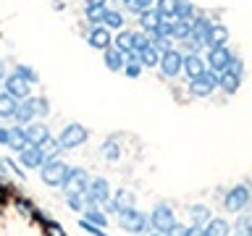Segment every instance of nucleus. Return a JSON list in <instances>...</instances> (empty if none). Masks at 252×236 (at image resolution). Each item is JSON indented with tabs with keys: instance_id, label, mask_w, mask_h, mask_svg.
<instances>
[{
	"instance_id": "obj_35",
	"label": "nucleus",
	"mask_w": 252,
	"mask_h": 236,
	"mask_svg": "<svg viewBox=\"0 0 252 236\" xmlns=\"http://www.w3.org/2000/svg\"><path fill=\"white\" fill-rule=\"evenodd\" d=\"M194 16H197L194 5L189 3V0H179V5H176V19H179V21H192Z\"/></svg>"
},
{
	"instance_id": "obj_13",
	"label": "nucleus",
	"mask_w": 252,
	"mask_h": 236,
	"mask_svg": "<svg viewBox=\"0 0 252 236\" xmlns=\"http://www.w3.org/2000/svg\"><path fill=\"white\" fill-rule=\"evenodd\" d=\"M34 97H27V100H19L16 102V110H13V121L19 126H27L34 121Z\"/></svg>"
},
{
	"instance_id": "obj_11",
	"label": "nucleus",
	"mask_w": 252,
	"mask_h": 236,
	"mask_svg": "<svg viewBox=\"0 0 252 236\" xmlns=\"http://www.w3.org/2000/svg\"><path fill=\"white\" fill-rule=\"evenodd\" d=\"M5 92L11 94V97H16V100H27V97H32V84L27 82L24 76H19L16 71H11V74H5Z\"/></svg>"
},
{
	"instance_id": "obj_28",
	"label": "nucleus",
	"mask_w": 252,
	"mask_h": 236,
	"mask_svg": "<svg viewBox=\"0 0 252 236\" xmlns=\"http://www.w3.org/2000/svg\"><path fill=\"white\" fill-rule=\"evenodd\" d=\"M176 5L179 0H155V11L160 13V19H176Z\"/></svg>"
},
{
	"instance_id": "obj_18",
	"label": "nucleus",
	"mask_w": 252,
	"mask_h": 236,
	"mask_svg": "<svg viewBox=\"0 0 252 236\" xmlns=\"http://www.w3.org/2000/svg\"><path fill=\"white\" fill-rule=\"evenodd\" d=\"M8 147H11V152L19 155L21 149H27L29 147V142H27V131H24V126H11V139H8Z\"/></svg>"
},
{
	"instance_id": "obj_15",
	"label": "nucleus",
	"mask_w": 252,
	"mask_h": 236,
	"mask_svg": "<svg viewBox=\"0 0 252 236\" xmlns=\"http://www.w3.org/2000/svg\"><path fill=\"white\" fill-rule=\"evenodd\" d=\"M181 71H187V76L194 79V76H200V74H205V71H208V63H205L202 55L187 53V55H184V63H181Z\"/></svg>"
},
{
	"instance_id": "obj_20",
	"label": "nucleus",
	"mask_w": 252,
	"mask_h": 236,
	"mask_svg": "<svg viewBox=\"0 0 252 236\" xmlns=\"http://www.w3.org/2000/svg\"><path fill=\"white\" fill-rule=\"evenodd\" d=\"M158 24H160V13H158L155 8H147V11L139 13V27H142V31H145V34H153Z\"/></svg>"
},
{
	"instance_id": "obj_2",
	"label": "nucleus",
	"mask_w": 252,
	"mask_h": 236,
	"mask_svg": "<svg viewBox=\"0 0 252 236\" xmlns=\"http://www.w3.org/2000/svg\"><path fill=\"white\" fill-rule=\"evenodd\" d=\"M118 226H121V231H129V234H137V236L153 228L150 226V218L137 207H126V210L118 212Z\"/></svg>"
},
{
	"instance_id": "obj_27",
	"label": "nucleus",
	"mask_w": 252,
	"mask_h": 236,
	"mask_svg": "<svg viewBox=\"0 0 252 236\" xmlns=\"http://www.w3.org/2000/svg\"><path fill=\"white\" fill-rule=\"evenodd\" d=\"M131 39H134L131 29H118V34L113 37V47L118 53H126V50H131Z\"/></svg>"
},
{
	"instance_id": "obj_6",
	"label": "nucleus",
	"mask_w": 252,
	"mask_h": 236,
	"mask_svg": "<svg viewBox=\"0 0 252 236\" xmlns=\"http://www.w3.org/2000/svg\"><path fill=\"white\" fill-rule=\"evenodd\" d=\"M216 87H218V74H213V71H205V74L189 79V92L194 97H210L216 92Z\"/></svg>"
},
{
	"instance_id": "obj_17",
	"label": "nucleus",
	"mask_w": 252,
	"mask_h": 236,
	"mask_svg": "<svg viewBox=\"0 0 252 236\" xmlns=\"http://www.w3.org/2000/svg\"><path fill=\"white\" fill-rule=\"evenodd\" d=\"M202 234L205 236H231V226H228V220H223V218H210L208 223L202 226Z\"/></svg>"
},
{
	"instance_id": "obj_41",
	"label": "nucleus",
	"mask_w": 252,
	"mask_h": 236,
	"mask_svg": "<svg viewBox=\"0 0 252 236\" xmlns=\"http://www.w3.org/2000/svg\"><path fill=\"white\" fill-rule=\"evenodd\" d=\"M155 5V0H131V3L129 5H126V8H129V11L131 13H142V11H147V8H153Z\"/></svg>"
},
{
	"instance_id": "obj_8",
	"label": "nucleus",
	"mask_w": 252,
	"mask_h": 236,
	"mask_svg": "<svg viewBox=\"0 0 252 236\" xmlns=\"http://www.w3.org/2000/svg\"><path fill=\"white\" fill-rule=\"evenodd\" d=\"M181 63H184V55H181L179 50H165V53H160V60H158V68H160V74L163 76H168V79H173V76H179L181 74Z\"/></svg>"
},
{
	"instance_id": "obj_25",
	"label": "nucleus",
	"mask_w": 252,
	"mask_h": 236,
	"mask_svg": "<svg viewBox=\"0 0 252 236\" xmlns=\"http://www.w3.org/2000/svg\"><path fill=\"white\" fill-rule=\"evenodd\" d=\"M39 152H42L45 160H53V157H58V155H61V142H58V137H47L42 145H39Z\"/></svg>"
},
{
	"instance_id": "obj_34",
	"label": "nucleus",
	"mask_w": 252,
	"mask_h": 236,
	"mask_svg": "<svg viewBox=\"0 0 252 236\" xmlns=\"http://www.w3.org/2000/svg\"><path fill=\"white\" fill-rule=\"evenodd\" d=\"M189 31H192V21H179V19H173V29H171V39H184L189 37Z\"/></svg>"
},
{
	"instance_id": "obj_43",
	"label": "nucleus",
	"mask_w": 252,
	"mask_h": 236,
	"mask_svg": "<svg viewBox=\"0 0 252 236\" xmlns=\"http://www.w3.org/2000/svg\"><path fill=\"white\" fill-rule=\"evenodd\" d=\"M45 236H66V234H63V226L58 220H50V223L45 226Z\"/></svg>"
},
{
	"instance_id": "obj_52",
	"label": "nucleus",
	"mask_w": 252,
	"mask_h": 236,
	"mask_svg": "<svg viewBox=\"0 0 252 236\" xmlns=\"http://www.w3.org/2000/svg\"><path fill=\"white\" fill-rule=\"evenodd\" d=\"M242 236H252V228H250V231H247V234H242Z\"/></svg>"
},
{
	"instance_id": "obj_50",
	"label": "nucleus",
	"mask_w": 252,
	"mask_h": 236,
	"mask_svg": "<svg viewBox=\"0 0 252 236\" xmlns=\"http://www.w3.org/2000/svg\"><path fill=\"white\" fill-rule=\"evenodd\" d=\"M3 84H5V79H3V82H0V92H3V89H5V87H3Z\"/></svg>"
},
{
	"instance_id": "obj_46",
	"label": "nucleus",
	"mask_w": 252,
	"mask_h": 236,
	"mask_svg": "<svg viewBox=\"0 0 252 236\" xmlns=\"http://www.w3.org/2000/svg\"><path fill=\"white\" fill-rule=\"evenodd\" d=\"M8 139H11V126H0V147H8Z\"/></svg>"
},
{
	"instance_id": "obj_21",
	"label": "nucleus",
	"mask_w": 252,
	"mask_h": 236,
	"mask_svg": "<svg viewBox=\"0 0 252 236\" xmlns=\"http://www.w3.org/2000/svg\"><path fill=\"white\" fill-rule=\"evenodd\" d=\"M102 63H105L108 71H121L124 68V53H118L116 47H108V50H102Z\"/></svg>"
},
{
	"instance_id": "obj_16",
	"label": "nucleus",
	"mask_w": 252,
	"mask_h": 236,
	"mask_svg": "<svg viewBox=\"0 0 252 236\" xmlns=\"http://www.w3.org/2000/svg\"><path fill=\"white\" fill-rule=\"evenodd\" d=\"M42 163H45V157H42V152H39V147H27V149H21L19 152V165L21 168H42Z\"/></svg>"
},
{
	"instance_id": "obj_19",
	"label": "nucleus",
	"mask_w": 252,
	"mask_h": 236,
	"mask_svg": "<svg viewBox=\"0 0 252 236\" xmlns=\"http://www.w3.org/2000/svg\"><path fill=\"white\" fill-rule=\"evenodd\" d=\"M228 42V29L223 27V24H213L210 27V31H208V50L210 47H223Z\"/></svg>"
},
{
	"instance_id": "obj_22",
	"label": "nucleus",
	"mask_w": 252,
	"mask_h": 236,
	"mask_svg": "<svg viewBox=\"0 0 252 236\" xmlns=\"http://www.w3.org/2000/svg\"><path fill=\"white\" fill-rule=\"evenodd\" d=\"M110 202H113V207L121 212L126 207H134V194L129 192V189H116L113 197H110Z\"/></svg>"
},
{
	"instance_id": "obj_9",
	"label": "nucleus",
	"mask_w": 252,
	"mask_h": 236,
	"mask_svg": "<svg viewBox=\"0 0 252 236\" xmlns=\"http://www.w3.org/2000/svg\"><path fill=\"white\" fill-rule=\"evenodd\" d=\"M87 45L102 53V50H108V47H113V34H110L108 27H102V24H94V27L87 29Z\"/></svg>"
},
{
	"instance_id": "obj_23",
	"label": "nucleus",
	"mask_w": 252,
	"mask_h": 236,
	"mask_svg": "<svg viewBox=\"0 0 252 236\" xmlns=\"http://www.w3.org/2000/svg\"><path fill=\"white\" fill-rule=\"evenodd\" d=\"M124 13L121 11H116V8H108L105 16H102V27H108V29H124Z\"/></svg>"
},
{
	"instance_id": "obj_37",
	"label": "nucleus",
	"mask_w": 252,
	"mask_h": 236,
	"mask_svg": "<svg viewBox=\"0 0 252 236\" xmlns=\"http://www.w3.org/2000/svg\"><path fill=\"white\" fill-rule=\"evenodd\" d=\"M13 71H16V74H19V76H24V79H27L29 84H37V82H39L37 71L32 68V66H27V63H19V66H16Z\"/></svg>"
},
{
	"instance_id": "obj_29",
	"label": "nucleus",
	"mask_w": 252,
	"mask_h": 236,
	"mask_svg": "<svg viewBox=\"0 0 252 236\" xmlns=\"http://www.w3.org/2000/svg\"><path fill=\"white\" fill-rule=\"evenodd\" d=\"M16 97H11V94H8L5 89L0 92V121H3V118H13V110H16Z\"/></svg>"
},
{
	"instance_id": "obj_1",
	"label": "nucleus",
	"mask_w": 252,
	"mask_h": 236,
	"mask_svg": "<svg viewBox=\"0 0 252 236\" xmlns=\"http://www.w3.org/2000/svg\"><path fill=\"white\" fill-rule=\"evenodd\" d=\"M68 171H71V165L66 160H61V157H53V160H45L42 163V168H39V178H42V184L45 186H61L63 181H66L68 176Z\"/></svg>"
},
{
	"instance_id": "obj_38",
	"label": "nucleus",
	"mask_w": 252,
	"mask_h": 236,
	"mask_svg": "<svg viewBox=\"0 0 252 236\" xmlns=\"http://www.w3.org/2000/svg\"><path fill=\"white\" fill-rule=\"evenodd\" d=\"M147 47H150V37L145 34V31H134V39H131V50L142 53V50H147Z\"/></svg>"
},
{
	"instance_id": "obj_33",
	"label": "nucleus",
	"mask_w": 252,
	"mask_h": 236,
	"mask_svg": "<svg viewBox=\"0 0 252 236\" xmlns=\"http://www.w3.org/2000/svg\"><path fill=\"white\" fill-rule=\"evenodd\" d=\"M158 60H160V53H158L155 47H147V50L139 53V66L142 68H155Z\"/></svg>"
},
{
	"instance_id": "obj_44",
	"label": "nucleus",
	"mask_w": 252,
	"mask_h": 236,
	"mask_svg": "<svg viewBox=\"0 0 252 236\" xmlns=\"http://www.w3.org/2000/svg\"><path fill=\"white\" fill-rule=\"evenodd\" d=\"M226 71H231V74L242 76V71H244V63H242L239 58H231V63H228V68H226Z\"/></svg>"
},
{
	"instance_id": "obj_45",
	"label": "nucleus",
	"mask_w": 252,
	"mask_h": 236,
	"mask_svg": "<svg viewBox=\"0 0 252 236\" xmlns=\"http://www.w3.org/2000/svg\"><path fill=\"white\" fill-rule=\"evenodd\" d=\"M250 228H252V220H250V218H242V220H239V223H236V236H242V234H247V231H250Z\"/></svg>"
},
{
	"instance_id": "obj_7",
	"label": "nucleus",
	"mask_w": 252,
	"mask_h": 236,
	"mask_svg": "<svg viewBox=\"0 0 252 236\" xmlns=\"http://www.w3.org/2000/svg\"><path fill=\"white\" fill-rule=\"evenodd\" d=\"M87 197L92 200V205H97V207H102V205L110 202V197H113V192H110V184L102 176H94L90 178V186H87Z\"/></svg>"
},
{
	"instance_id": "obj_32",
	"label": "nucleus",
	"mask_w": 252,
	"mask_h": 236,
	"mask_svg": "<svg viewBox=\"0 0 252 236\" xmlns=\"http://www.w3.org/2000/svg\"><path fill=\"white\" fill-rule=\"evenodd\" d=\"M189 220H192V226H205L210 220V210L205 205H194V207H189Z\"/></svg>"
},
{
	"instance_id": "obj_40",
	"label": "nucleus",
	"mask_w": 252,
	"mask_h": 236,
	"mask_svg": "<svg viewBox=\"0 0 252 236\" xmlns=\"http://www.w3.org/2000/svg\"><path fill=\"white\" fill-rule=\"evenodd\" d=\"M34 116L37 118H47L50 116V102L45 97H34Z\"/></svg>"
},
{
	"instance_id": "obj_5",
	"label": "nucleus",
	"mask_w": 252,
	"mask_h": 236,
	"mask_svg": "<svg viewBox=\"0 0 252 236\" xmlns=\"http://www.w3.org/2000/svg\"><path fill=\"white\" fill-rule=\"evenodd\" d=\"M90 173H87L84 168H74L71 165V171H68V176H66V181L61 184V189H63V194H84L87 192V186H90Z\"/></svg>"
},
{
	"instance_id": "obj_36",
	"label": "nucleus",
	"mask_w": 252,
	"mask_h": 236,
	"mask_svg": "<svg viewBox=\"0 0 252 236\" xmlns=\"http://www.w3.org/2000/svg\"><path fill=\"white\" fill-rule=\"evenodd\" d=\"M16 210L21 212V215H27V218H32L34 220V212H37V207L34 205H32L27 197H16Z\"/></svg>"
},
{
	"instance_id": "obj_10",
	"label": "nucleus",
	"mask_w": 252,
	"mask_h": 236,
	"mask_svg": "<svg viewBox=\"0 0 252 236\" xmlns=\"http://www.w3.org/2000/svg\"><path fill=\"white\" fill-rule=\"evenodd\" d=\"M231 58H234L231 50L223 45V47H210L205 63H208V71H213V74H223L228 68V63H231Z\"/></svg>"
},
{
	"instance_id": "obj_24",
	"label": "nucleus",
	"mask_w": 252,
	"mask_h": 236,
	"mask_svg": "<svg viewBox=\"0 0 252 236\" xmlns=\"http://www.w3.org/2000/svg\"><path fill=\"white\" fill-rule=\"evenodd\" d=\"M239 79H242V76L231 74V71H223V74H218V87H220L223 92L231 94V92L239 89Z\"/></svg>"
},
{
	"instance_id": "obj_14",
	"label": "nucleus",
	"mask_w": 252,
	"mask_h": 236,
	"mask_svg": "<svg viewBox=\"0 0 252 236\" xmlns=\"http://www.w3.org/2000/svg\"><path fill=\"white\" fill-rule=\"evenodd\" d=\"M24 131H27V142H29L32 147H39L47 137H53L50 129H47L42 121H32V123H27V126H24Z\"/></svg>"
},
{
	"instance_id": "obj_48",
	"label": "nucleus",
	"mask_w": 252,
	"mask_h": 236,
	"mask_svg": "<svg viewBox=\"0 0 252 236\" xmlns=\"http://www.w3.org/2000/svg\"><path fill=\"white\" fill-rule=\"evenodd\" d=\"M5 79V66H3V60H0V82Z\"/></svg>"
},
{
	"instance_id": "obj_30",
	"label": "nucleus",
	"mask_w": 252,
	"mask_h": 236,
	"mask_svg": "<svg viewBox=\"0 0 252 236\" xmlns=\"http://www.w3.org/2000/svg\"><path fill=\"white\" fill-rule=\"evenodd\" d=\"M105 11H108V3L87 5V8H84V16H87V21L94 27V24H102V16H105Z\"/></svg>"
},
{
	"instance_id": "obj_3",
	"label": "nucleus",
	"mask_w": 252,
	"mask_h": 236,
	"mask_svg": "<svg viewBox=\"0 0 252 236\" xmlns=\"http://www.w3.org/2000/svg\"><path fill=\"white\" fill-rule=\"evenodd\" d=\"M87 137H90V131L84 129L82 123H68V126H63V131L58 134V142H61V149H76V147H82Z\"/></svg>"
},
{
	"instance_id": "obj_4",
	"label": "nucleus",
	"mask_w": 252,
	"mask_h": 236,
	"mask_svg": "<svg viewBox=\"0 0 252 236\" xmlns=\"http://www.w3.org/2000/svg\"><path fill=\"white\" fill-rule=\"evenodd\" d=\"M147 218H150L153 231H158V234H165L173 223H176V212H173V207H171V205H165V202L155 205V210L150 212Z\"/></svg>"
},
{
	"instance_id": "obj_51",
	"label": "nucleus",
	"mask_w": 252,
	"mask_h": 236,
	"mask_svg": "<svg viewBox=\"0 0 252 236\" xmlns=\"http://www.w3.org/2000/svg\"><path fill=\"white\" fill-rule=\"evenodd\" d=\"M150 236H163V234H158V231H153V234H150Z\"/></svg>"
},
{
	"instance_id": "obj_49",
	"label": "nucleus",
	"mask_w": 252,
	"mask_h": 236,
	"mask_svg": "<svg viewBox=\"0 0 252 236\" xmlns=\"http://www.w3.org/2000/svg\"><path fill=\"white\" fill-rule=\"evenodd\" d=\"M118 3H124V5H129V3H131V0H118Z\"/></svg>"
},
{
	"instance_id": "obj_42",
	"label": "nucleus",
	"mask_w": 252,
	"mask_h": 236,
	"mask_svg": "<svg viewBox=\"0 0 252 236\" xmlns=\"http://www.w3.org/2000/svg\"><path fill=\"white\" fill-rule=\"evenodd\" d=\"M124 74H126V79H137L139 74H142V66L139 63H124Z\"/></svg>"
},
{
	"instance_id": "obj_39",
	"label": "nucleus",
	"mask_w": 252,
	"mask_h": 236,
	"mask_svg": "<svg viewBox=\"0 0 252 236\" xmlns=\"http://www.w3.org/2000/svg\"><path fill=\"white\" fill-rule=\"evenodd\" d=\"M163 236H194V226L189 228V226H181V223H173L168 231H165Z\"/></svg>"
},
{
	"instance_id": "obj_26",
	"label": "nucleus",
	"mask_w": 252,
	"mask_h": 236,
	"mask_svg": "<svg viewBox=\"0 0 252 236\" xmlns=\"http://www.w3.org/2000/svg\"><path fill=\"white\" fill-rule=\"evenodd\" d=\"M82 218H87L90 223H94V226H100V228H108V215L102 212L97 205H92V207H87L84 212H82Z\"/></svg>"
},
{
	"instance_id": "obj_31",
	"label": "nucleus",
	"mask_w": 252,
	"mask_h": 236,
	"mask_svg": "<svg viewBox=\"0 0 252 236\" xmlns=\"http://www.w3.org/2000/svg\"><path fill=\"white\" fill-rule=\"evenodd\" d=\"M100 155L105 157V160L116 163L118 157H121V147H118L116 139H105V142H102V147H100Z\"/></svg>"
},
{
	"instance_id": "obj_47",
	"label": "nucleus",
	"mask_w": 252,
	"mask_h": 236,
	"mask_svg": "<svg viewBox=\"0 0 252 236\" xmlns=\"http://www.w3.org/2000/svg\"><path fill=\"white\" fill-rule=\"evenodd\" d=\"M97 3H108V0H84V8L87 5H97Z\"/></svg>"
},
{
	"instance_id": "obj_12",
	"label": "nucleus",
	"mask_w": 252,
	"mask_h": 236,
	"mask_svg": "<svg viewBox=\"0 0 252 236\" xmlns=\"http://www.w3.org/2000/svg\"><path fill=\"white\" fill-rule=\"evenodd\" d=\"M247 202H250V189L244 186V184L234 186V189H228L226 197H223L226 210H231V212H242L244 207H247Z\"/></svg>"
}]
</instances>
